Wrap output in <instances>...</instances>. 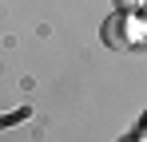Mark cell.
<instances>
[{
  "mask_svg": "<svg viewBox=\"0 0 147 142\" xmlns=\"http://www.w3.org/2000/svg\"><path fill=\"white\" fill-rule=\"evenodd\" d=\"M135 4H139V0H115V8H119V12H131Z\"/></svg>",
  "mask_w": 147,
  "mask_h": 142,
  "instance_id": "6da1fadb",
  "label": "cell"
},
{
  "mask_svg": "<svg viewBox=\"0 0 147 142\" xmlns=\"http://www.w3.org/2000/svg\"><path fill=\"white\" fill-rule=\"evenodd\" d=\"M143 8H147V4H143Z\"/></svg>",
  "mask_w": 147,
  "mask_h": 142,
  "instance_id": "7a4b0ae2",
  "label": "cell"
}]
</instances>
